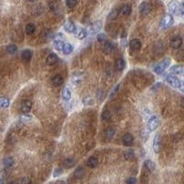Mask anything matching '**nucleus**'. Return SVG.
I'll return each instance as SVG.
<instances>
[{
    "label": "nucleus",
    "instance_id": "obj_1",
    "mask_svg": "<svg viewBox=\"0 0 184 184\" xmlns=\"http://www.w3.org/2000/svg\"><path fill=\"white\" fill-rule=\"evenodd\" d=\"M168 10L172 14L178 15V16H180V17L183 16V7H182V5L179 2H178V1H171V2L168 3Z\"/></svg>",
    "mask_w": 184,
    "mask_h": 184
},
{
    "label": "nucleus",
    "instance_id": "obj_2",
    "mask_svg": "<svg viewBox=\"0 0 184 184\" xmlns=\"http://www.w3.org/2000/svg\"><path fill=\"white\" fill-rule=\"evenodd\" d=\"M166 82L168 84V85H170L172 87H174V88H179V89H181L182 90V81L179 78V77H177L176 76H173L172 74H169V75H168L167 76H166Z\"/></svg>",
    "mask_w": 184,
    "mask_h": 184
},
{
    "label": "nucleus",
    "instance_id": "obj_3",
    "mask_svg": "<svg viewBox=\"0 0 184 184\" xmlns=\"http://www.w3.org/2000/svg\"><path fill=\"white\" fill-rule=\"evenodd\" d=\"M169 64H170V59L169 58L167 57V58L163 59L161 62H159L158 64H157L154 66V72L156 74H157V75L162 74L168 68V66L169 65Z\"/></svg>",
    "mask_w": 184,
    "mask_h": 184
},
{
    "label": "nucleus",
    "instance_id": "obj_4",
    "mask_svg": "<svg viewBox=\"0 0 184 184\" xmlns=\"http://www.w3.org/2000/svg\"><path fill=\"white\" fill-rule=\"evenodd\" d=\"M101 27H102L101 21L97 20L92 24H90L86 30H87V33H88V34H94V33H97L98 31H100Z\"/></svg>",
    "mask_w": 184,
    "mask_h": 184
},
{
    "label": "nucleus",
    "instance_id": "obj_5",
    "mask_svg": "<svg viewBox=\"0 0 184 184\" xmlns=\"http://www.w3.org/2000/svg\"><path fill=\"white\" fill-rule=\"evenodd\" d=\"M173 22H174L173 17H172L171 15L168 14V15H166V16L162 19V20H161V22H160V29L166 30V29L169 28V27L173 24Z\"/></svg>",
    "mask_w": 184,
    "mask_h": 184
},
{
    "label": "nucleus",
    "instance_id": "obj_6",
    "mask_svg": "<svg viewBox=\"0 0 184 184\" xmlns=\"http://www.w3.org/2000/svg\"><path fill=\"white\" fill-rule=\"evenodd\" d=\"M158 124H159V119H158V117L156 116V115L151 116L149 118V120H148V122H147V129H148V131L149 132L155 131L157 128Z\"/></svg>",
    "mask_w": 184,
    "mask_h": 184
},
{
    "label": "nucleus",
    "instance_id": "obj_7",
    "mask_svg": "<svg viewBox=\"0 0 184 184\" xmlns=\"http://www.w3.org/2000/svg\"><path fill=\"white\" fill-rule=\"evenodd\" d=\"M151 9H152V6L149 2H147V1H144L140 4V7H139V11L140 13L143 15V16H147L148 15L150 12H151Z\"/></svg>",
    "mask_w": 184,
    "mask_h": 184
},
{
    "label": "nucleus",
    "instance_id": "obj_8",
    "mask_svg": "<svg viewBox=\"0 0 184 184\" xmlns=\"http://www.w3.org/2000/svg\"><path fill=\"white\" fill-rule=\"evenodd\" d=\"M31 108H32V102L30 101L25 100L20 103V111L24 114H28L31 111Z\"/></svg>",
    "mask_w": 184,
    "mask_h": 184
},
{
    "label": "nucleus",
    "instance_id": "obj_9",
    "mask_svg": "<svg viewBox=\"0 0 184 184\" xmlns=\"http://www.w3.org/2000/svg\"><path fill=\"white\" fill-rule=\"evenodd\" d=\"M182 42H183V41H182V38L180 36H175L170 40L169 44L173 49H179L182 45Z\"/></svg>",
    "mask_w": 184,
    "mask_h": 184
},
{
    "label": "nucleus",
    "instance_id": "obj_10",
    "mask_svg": "<svg viewBox=\"0 0 184 184\" xmlns=\"http://www.w3.org/2000/svg\"><path fill=\"white\" fill-rule=\"evenodd\" d=\"M129 46H130V48H131L132 51L136 52V51H139V50L141 49L142 42H141L140 40H138V39H133V40L130 41Z\"/></svg>",
    "mask_w": 184,
    "mask_h": 184
},
{
    "label": "nucleus",
    "instance_id": "obj_11",
    "mask_svg": "<svg viewBox=\"0 0 184 184\" xmlns=\"http://www.w3.org/2000/svg\"><path fill=\"white\" fill-rule=\"evenodd\" d=\"M64 29L66 32L68 33H76V24L71 21V20H67L65 21V25H64Z\"/></svg>",
    "mask_w": 184,
    "mask_h": 184
},
{
    "label": "nucleus",
    "instance_id": "obj_12",
    "mask_svg": "<svg viewBox=\"0 0 184 184\" xmlns=\"http://www.w3.org/2000/svg\"><path fill=\"white\" fill-rule=\"evenodd\" d=\"M160 147H161V137L157 133V134H156V136L154 137V140H153V150H154V152L158 153L160 151Z\"/></svg>",
    "mask_w": 184,
    "mask_h": 184
},
{
    "label": "nucleus",
    "instance_id": "obj_13",
    "mask_svg": "<svg viewBox=\"0 0 184 184\" xmlns=\"http://www.w3.org/2000/svg\"><path fill=\"white\" fill-rule=\"evenodd\" d=\"M122 141L125 147H130L133 143V136L131 133H125L122 137Z\"/></svg>",
    "mask_w": 184,
    "mask_h": 184
},
{
    "label": "nucleus",
    "instance_id": "obj_14",
    "mask_svg": "<svg viewBox=\"0 0 184 184\" xmlns=\"http://www.w3.org/2000/svg\"><path fill=\"white\" fill-rule=\"evenodd\" d=\"M72 97V92L69 87H65L62 91V98L65 101H69Z\"/></svg>",
    "mask_w": 184,
    "mask_h": 184
},
{
    "label": "nucleus",
    "instance_id": "obj_15",
    "mask_svg": "<svg viewBox=\"0 0 184 184\" xmlns=\"http://www.w3.org/2000/svg\"><path fill=\"white\" fill-rule=\"evenodd\" d=\"M58 62V56L55 54V53H51L47 58H46V63H47L48 65H54Z\"/></svg>",
    "mask_w": 184,
    "mask_h": 184
},
{
    "label": "nucleus",
    "instance_id": "obj_16",
    "mask_svg": "<svg viewBox=\"0 0 184 184\" xmlns=\"http://www.w3.org/2000/svg\"><path fill=\"white\" fill-rule=\"evenodd\" d=\"M64 83V77L61 75H56L51 79V84L55 87L61 86Z\"/></svg>",
    "mask_w": 184,
    "mask_h": 184
},
{
    "label": "nucleus",
    "instance_id": "obj_17",
    "mask_svg": "<svg viewBox=\"0 0 184 184\" xmlns=\"http://www.w3.org/2000/svg\"><path fill=\"white\" fill-rule=\"evenodd\" d=\"M103 51L109 55V54H111L113 51H114V44L111 41H105L104 42V45H103Z\"/></svg>",
    "mask_w": 184,
    "mask_h": 184
},
{
    "label": "nucleus",
    "instance_id": "obj_18",
    "mask_svg": "<svg viewBox=\"0 0 184 184\" xmlns=\"http://www.w3.org/2000/svg\"><path fill=\"white\" fill-rule=\"evenodd\" d=\"M32 57V51L30 50V49H26V50H23L22 53H21V59L22 61L24 62H29Z\"/></svg>",
    "mask_w": 184,
    "mask_h": 184
},
{
    "label": "nucleus",
    "instance_id": "obj_19",
    "mask_svg": "<svg viewBox=\"0 0 184 184\" xmlns=\"http://www.w3.org/2000/svg\"><path fill=\"white\" fill-rule=\"evenodd\" d=\"M83 80V76L81 74H73L72 77H71V82L73 85L75 86H78Z\"/></svg>",
    "mask_w": 184,
    "mask_h": 184
},
{
    "label": "nucleus",
    "instance_id": "obj_20",
    "mask_svg": "<svg viewBox=\"0 0 184 184\" xmlns=\"http://www.w3.org/2000/svg\"><path fill=\"white\" fill-rule=\"evenodd\" d=\"M114 67L116 70L118 71H122L125 67V61L122 59V58H118L116 61H115V64H114Z\"/></svg>",
    "mask_w": 184,
    "mask_h": 184
},
{
    "label": "nucleus",
    "instance_id": "obj_21",
    "mask_svg": "<svg viewBox=\"0 0 184 184\" xmlns=\"http://www.w3.org/2000/svg\"><path fill=\"white\" fill-rule=\"evenodd\" d=\"M170 72L174 75H179L181 76L183 74V66L181 65H173L171 68H170Z\"/></svg>",
    "mask_w": 184,
    "mask_h": 184
},
{
    "label": "nucleus",
    "instance_id": "obj_22",
    "mask_svg": "<svg viewBox=\"0 0 184 184\" xmlns=\"http://www.w3.org/2000/svg\"><path fill=\"white\" fill-rule=\"evenodd\" d=\"M98 164H99V160H98V158L95 157H90L87 160V165L89 168H96V167L98 166Z\"/></svg>",
    "mask_w": 184,
    "mask_h": 184
},
{
    "label": "nucleus",
    "instance_id": "obj_23",
    "mask_svg": "<svg viewBox=\"0 0 184 184\" xmlns=\"http://www.w3.org/2000/svg\"><path fill=\"white\" fill-rule=\"evenodd\" d=\"M131 12H132V8L130 5H124L119 10V13H121V15L122 16H129Z\"/></svg>",
    "mask_w": 184,
    "mask_h": 184
},
{
    "label": "nucleus",
    "instance_id": "obj_24",
    "mask_svg": "<svg viewBox=\"0 0 184 184\" xmlns=\"http://www.w3.org/2000/svg\"><path fill=\"white\" fill-rule=\"evenodd\" d=\"M144 166H145V168H146L147 170H149V171H151V172L156 169V165H155V163H154L152 160H149V159H147V160H146V161L144 162Z\"/></svg>",
    "mask_w": 184,
    "mask_h": 184
},
{
    "label": "nucleus",
    "instance_id": "obj_25",
    "mask_svg": "<svg viewBox=\"0 0 184 184\" xmlns=\"http://www.w3.org/2000/svg\"><path fill=\"white\" fill-rule=\"evenodd\" d=\"M118 15H119V10L116 9H112V10L109 13V15H108V17H107V20H108V21H112V20H114V19H117Z\"/></svg>",
    "mask_w": 184,
    "mask_h": 184
},
{
    "label": "nucleus",
    "instance_id": "obj_26",
    "mask_svg": "<svg viewBox=\"0 0 184 184\" xmlns=\"http://www.w3.org/2000/svg\"><path fill=\"white\" fill-rule=\"evenodd\" d=\"M73 50H74V47H73V45L71 43H65L64 46H63V50L62 51L64 52L65 55H70L73 52Z\"/></svg>",
    "mask_w": 184,
    "mask_h": 184
},
{
    "label": "nucleus",
    "instance_id": "obj_27",
    "mask_svg": "<svg viewBox=\"0 0 184 184\" xmlns=\"http://www.w3.org/2000/svg\"><path fill=\"white\" fill-rule=\"evenodd\" d=\"M3 164L6 168H10L14 165V158L12 157H7L3 159Z\"/></svg>",
    "mask_w": 184,
    "mask_h": 184
},
{
    "label": "nucleus",
    "instance_id": "obj_28",
    "mask_svg": "<svg viewBox=\"0 0 184 184\" xmlns=\"http://www.w3.org/2000/svg\"><path fill=\"white\" fill-rule=\"evenodd\" d=\"M64 41L62 40H55L54 41V47L57 50V51H62L63 50V46H64Z\"/></svg>",
    "mask_w": 184,
    "mask_h": 184
},
{
    "label": "nucleus",
    "instance_id": "obj_29",
    "mask_svg": "<svg viewBox=\"0 0 184 184\" xmlns=\"http://www.w3.org/2000/svg\"><path fill=\"white\" fill-rule=\"evenodd\" d=\"M75 165V160H73L72 158H66L63 161V166L65 168H73Z\"/></svg>",
    "mask_w": 184,
    "mask_h": 184
},
{
    "label": "nucleus",
    "instance_id": "obj_30",
    "mask_svg": "<svg viewBox=\"0 0 184 184\" xmlns=\"http://www.w3.org/2000/svg\"><path fill=\"white\" fill-rule=\"evenodd\" d=\"M7 52L9 55H15L18 52V46L16 44H9V45H8Z\"/></svg>",
    "mask_w": 184,
    "mask_h": 184
},
{
    "label": "nucleus",
    "instance_id": "obj_31",
    "mask_svg": "<svg viewBox=\"0 0 184 184\" xmlns=\"http://www.w3.org/2000/svg\"><path fill=\"white\" fill-rule=\"evenodd\" d=\"M10 104V101L7 98H0V108H9Z\"/></svg>",
    "mask_w": 184,
    "mask_h": 184
},
{
    "label": "nucleus",
    "instance_id": "obj_32",
    "mask_svg": "<svg viewBox=\"0 0 184 184\" xmlns=\"http://www.w3.org/2000/svg\"><path fill=\"white\" fill-rule=\"evenodd\" d=\"M85 175V169L83 168H77L74 173V176L76 179H82Z\"/></svg>",
    "mask_w": 184,
    "mask_h": 184
},
{
    "label": "nucleus",
    "instance_id": "obj_33",
    "mask_svg": "<svg viewBox=\"0 0 184 184\" xmlns=\"http://www.w3.org/2000/svg\"><path fill=\"white\" fill-rule=\"evenodd\" d=\"M35 29H36V28H35L34 24H32V23H29V24L26 25L25 31H26L27 34H32V33H34Z\"/></svg>",
    "mask_w": 184,
    "mask_h": 184
},
{
    "label": "nucleus",
    "instance_id": "obj_34",
    "mask_svg": "<svg viewBox=\"0 0 184 184\" xmlns=\"http://www.w3.org/2000/svg\"><path fill=\"white\" fill-rule=\"evenodd\" d=\"M101 118H102V120H104V121H110L111 118V111H110L109 110L103 111V112H102V114H101Z\"/></svg>",
    "mask_w": 184,
    "mask_h": 184
},
{
    "label": "nucleus",
    "instance_id": "obj_35",
    "mask_svg": "<svg viewBox=\"0 0 184 184\" xmlns=\"http://www.w3.org/2000/svg\"><path fill=\"white\" fill-rule=\"evenodd\" d=\"M106 137L108 138V139H112L113 138V136H114V134H115V129L114 128H112V127H111V128H109L107 131H106Z\"/></svg>",
    "mask_w": 184,
    "mask_h": 184
},
{
    "label": "nucleus",
    "instance_id": "obj_36",
    "mask_svg": "<svg viewBox=\"0 0 184 184\" xmlns=\"http://www.w3.org/2000/svg\"><path fill=\"white\" fill-rule=\"evenodd\" d=\"M87 30H86L85 29H81V30L76 33V37H77V39H79V40L85 39V38L87 37Z\"/></svg>",
    "mask_w": 184,
    "mask_h": 184
},
{
    "label": "nucleus",
    "instance_id": "obj_37",
    "mask_svg": "<svg viewBox=\"0 0 184 184\" xmlns=\"http://www.w3.org/2000/svg\"><path fill=\"white\" fill-rule=\"evenodd\" d=\"M77 0H65V5L69 9H73L76 6Z\"/></svg>",
    "mask_w": 184,
    "mask_h": 184
},
{
    "label": "nucleus",
    "instance_id": "obj_38",
    "mask_svg": "<svg viewBox=\"0 0 184 184\" xmlns=\"http://www.w3.org/2000/svg\"><path fill=\"white\" fill-rule=\"evenodd\" d=\"M119 87H120V85H117V86L114 87V88L111 90V94H110V99H113L116 96V94L118 93V91H119Z\"/></svg>",
    "mask_w": 184,
    "mask_h": 184
},
{
    "label": "nucleus",
    "instance_id": "obj_39",
    "mask_svg": "<svg viewBox=\"0 0 184 184\" xmlns=\"http://www.w3.org/2000/svg\"><path fill=\"white\" fill-rule=\"evenodd\" d=\"M133 157H134V153H133V150H128V151H126V152L124 153V157H125V159H127V160L132 159Z\"/></svg>",
    "mask_w": 184,
    "mask_h": 184
},
{
    "label": "nucleus",
    "instance_id": "obj_40",
    "mask_svg": "<svg viewBox=\"0 0 184 184\" xmlns=\"http://www.w3.org/2000/svg\"><path fill=\"white\" fill-rule=\"evenodd\" d=\"M19 184H31V179L29 177H24L19 180Z\"/></svg>",
    "mask_w": 184,
    "mask_h": 184
},
{
    "label": "nucleus",
    "instance_id": "obj_41",
    "mask_svg": "<svg viewBox=\"0 0 184 184\" xmlns=\"http://www.w3.org/2000/svg\"><path fill=\"white\" fill-rule=\"evenodd\" d=\"M97 40L100 41V42H105L106 41V40H107V37H106V34H104V33H100V34H98L97 35Z\"/></svg>",
    "mask_w": 184,
    "mask_h": 184
},
{
    "label": "nucleus",
    "instance_id": "obj_42",
    "mask_svg": "<svg viewBox=\"0 0 184 184\" xmlns=\"http://www.w3.org/2000/svg\"><path fill=\"white\" fill-rule=\"evenodd\" d=\"M83 102H84L85 105H92L94 103V101L92 100L91 97H86V98H84Z\"/></svg>",
    "mask_w": 184,
    "mask_h": 184
},
{
    "label": "nucleus",
    "instance_id": "obj_43",
    "mask_svg": "<svg viewBox=\"0 0 184 184\" xmlns=\"http://www.w3.org/2000/svg\"><path fill=\"white\" fill-rule=\"evenodd\" d=\"M63 174V169L61 168H56L54 171V177L56 178V177H59Z\"/></svg>",
    "mask_w": 184,
    "mask_h": 184
},
{
    "label": "nucleus",
    "instance_id": "obj_44",
    "mask_svg": "<svg viewBox=\"0 0 184 184\" xmlns=\"http://www.w3.org/2000/svg\"><path fill=\"white\" fill-rule=\"evenodd\" d=\"M135 183H136V179L134 177H131L127 179L126 180V184H135Z\"/></svg>",
    "mask_w": 184,
    "mask_h": 184
},
{
    "label": "nucleus",
    "instance_id": "obj_45",
    "mask_svg": "<svg viewBox=\"0 0 184 184\" xmlns=\"http://www.w3.org/2000/svg\"><path fill=\"white\" fill-rule=\"evenodd\" d=\"M31 118H32L31 116L27 115V114H26V115H23V116L21 117V119H23L24 121H30V120H31Z\"/></svg>",
    "mask_w": 184,
    "mask_h": 184
},
{
    "label": "nucleus",
    "instance_id": "obj_46",
    "mask_svg": "<svg viewBox=\"0 0 184 184\" xmlns=\"http://www.w3.org/2000/svg\"><path fill=\"white\" fill-rule=\"evenodd\" d=\"M122 47H126V45H127L126 38H124V37L122 38Z\"/></svg>",
    "mask_w": 184,
    "mask_h": 184
},
{
    "label": "nucleus",
    "instance_id": "obj_47",
    "mask_svg": "<svg viewBox=\"0 0 184 184\" xmlns=\"http://www.w3.org/2000/svg\"><path fill=\"white\" fill-rule=\"evenodd\" d=\"M9 184H19V181H11Z\"/></svg>",
    "mask_w": 184,
    "mask_h": 184
},
{
    "label": "nucleus",
    "instance_id": "obj_48",
    "mask_svg": "<svg viewBox=\"0 0 184 184\" xmlns=\"http://www.w3.org/2000/svg\"><path fill=\"white\" fill-rule=\"evenodd\" d=\"M0 184H4V180L2 179H0Z\"/></svg>",
    "mask_w": 184,
    "mask_h": 184
},
{
    "label": "nucleus",
    "instance_id": "obj_49",
    "mask_svg": "<svg viewBox=\"0 0 184 184\" xmlns=\"http://www.w3.org/2000/svg\"><path fill=\"white\" fill-rule=\"evenodd\" d=\"M28 1H30V2H35L36 0H28Z\"/></svg>",
    "mask_w": 184,
    "mask_h": 184
}]
</instances>
